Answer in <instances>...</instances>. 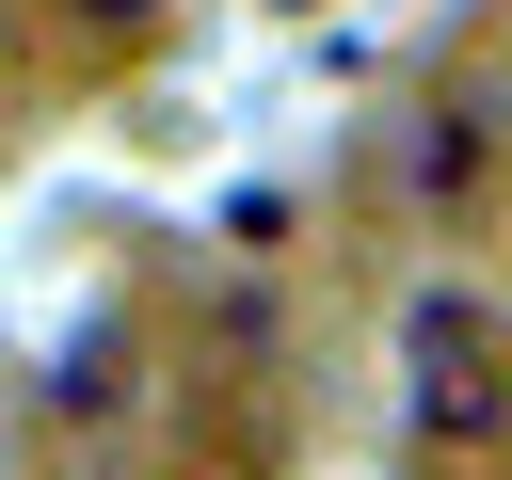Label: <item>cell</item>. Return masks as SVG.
<instances>
[{"label":"cell","instance_id":"6da1fadb","mask_svg":"<svg viewBox=\"0 0 512 480\" xmlns=\"http://www.w3.org/2000/svg\"><path fill=\"white\" fill-rule=\"evenodd\" d=\"M400 400L432 448H496L512 432V320L480 288H416L400 304Z\"/></svg>","mask_w":512,"mask_h":480},{"label":"cell","instance_id":"7a4b0ae2","mask_svg":"<svg viewBox=\"0 0 512 480\" xmlns=\"http://www.w3.org/2000/svg\"><path fill=\"white\" fill-rule=\"evenodd\" d=\"M80 16H144V0H80Z\"/></svg>","mask_w":512,"mask_h":480}]
</instances>
